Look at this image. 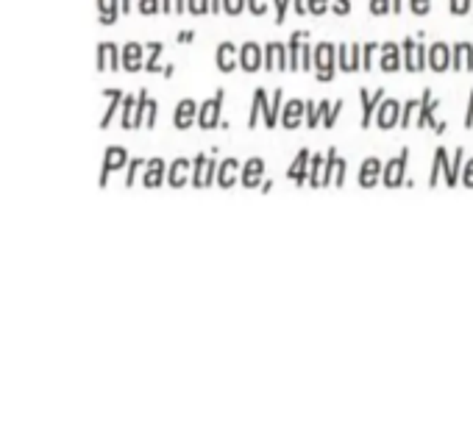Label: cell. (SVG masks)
Segmentation results:
<instances>
[{
	"mask_svg": "<svg viewBox=\"0 0 473 428\" xmlns=\"http://www.w3.org/2000/svg\"><path fill=\"white\" fill-rule=\"evenodd\" d=\"M315 78L328 84L337 76V47L331 42H317L315 45Z\"/></svg>",
	"mask_w": 473,
	"mask_h": 428,
	"instance_id": "1",
	"label": "cell"
},
{
	"mask_svg": "<svg viewBox=\"0 0 473 428\" xmlns=\"http://www.w3.org/2000/svg\"><path fill=\"white\" fill-rule=\"evenodd\" d=\"M401 50H403V69H407V73H421V69L429 67V56H426L429 47L423 45L421 36H407Z\"/></svg>",
	"mask_w": 473,
	"mask_h": 428,
	"instance_id": "2",
	"label": "cell"
},
{
	"mask_svg": "<svg viewBox=\"0 0 473 428\" xmlns=\"http://www.w3.org/2000/svg\"><path fill=\"white\" fill-rule=\"evenodd\" d=\"M223 103H226V89H218V92H215V98H209V100L200 103V106H198V125H200V128H207V131L226 125V122L220 120V114H223Z\"/></svg>",
	"mask_w": 473,
	"mask_h": 428,
	"instance_id": "3",
	"label": "cell"
},
{
	"mask_svg": "<svg viewBox=\"0 0 473 428\" xmlns=\"http://www.w3.org/2000/svg\"><path fill=\"white\" fill-rule=\"evenodd\" d=\"M407 162H410V148H403L395 159H390L381 170V184L387 189H398L403 186V175H407Z\"/></svg>",
	"mask_w": 473,
	"mask_h": 428,
	"instance_id": "4",
	"label": "cell"
},
{
	"mask_svg": "<svg viewBox=\"0 0 473 428\" xmlns=\"http://www.w3.org/2000/svg\"><path fill=\"white\" fill-rule=\"evenodd\" d=\"M362 67V45L351 42V45H337V69L340 73H357Z\"/></svg>",
	"mask_w": 473,
	"mask_h": 428,
	"instance_id": "5",
	"label": "cell"
},
{
	"mask_svg": "<svg viewBox=\"0 0 473 428\" xmlns=\"http://www.w3.org/2000/svg\"><path fill=\"white\" fill-rule=\"evenodd\" d=\"M373 125L379 131H390L395 125H401V103L392 100V98H384L381 106L376 109V117H373Z\"/></svg>",
	"mask_w": 473,
	"mask_h": 428,
	"instance_id": "6",
	"label": "cell"
},
{
	"mask_svg": "<svg viewBox=\"0 0 473 428\" xmlns=\"http://www.w3.org/2000/svg\"><path fill=\"white\" fill-rule=\"evenodd\" d=\"M437 109H440V100L432 95V89H423L421 92V109L415 114V125L418 128H437Z\"/></svg>",
	"mask_w": 473,
	"mask_h": 428,
	"instance_id": "7",
	"label": "cell"
},
{
	"mask_svg": "<svg viewBox=\"0 0 473 428\" xmlns=\"http://www.w3.org/2000/svg\"><path fill=\"white\" fill-rule=\"evenodd\" d=\"M264 69H282V73H287L290 69V50L287 45L282 42H267L264 45Z\"/></svg>",
	"mask_w": 473,
	"mask_h": 428,
	"instance_id": "8",
	"label": "cell"
},
{
	"mask_svg": "<svg viewBox=\"0 0 473 428\" xmlns=\"http://www.w3.org/2000/svg\"><path fill=\"white\" fill-rule=\"evenodd\" d=\"M304 114H306V100H287L282 106V117H279V125H284L287 131H295L298 125H304Z\"/></svg>",
	"mask_w": 473,
	"mask_h": 428,
	"instance_id": "9",
	"label": "cell"
},
{
	"mask_svg": "<svg viewBox=\"0 0 473 428\" xmlns=\"http://www.w3.org/2000/svg\"><path fill=\"white\" fill-rule=\"evenodd\" d=\"M215 64L220 73H234V69L240 67V47H234L231 42H220L218 50H215Z\"/></svg>",
	"mask_w": 473,
	"mask_h": 428,
	"instance_id": "10",
	"label": "cell"
},
{
	"mask_svg": "<svg viewBox=\"0 0 473 428\" xmlns=\"http://www.w3.org/2000/svg\"><path fill=\"white\" fill-rule=\"evenodd\" d=\"M384 89H376V92H368V89H359V100H362V128H370L373 125V117H376V109L381 106L384 100Z\"/></svg>",
	"mask_w": 473,
	"mask_h": 428,
	"instance_id": "11",
	"label": "cell"
},
{
	"mask_svg": "<svg viewBox=\"0 0 473 428\" xmlns=\"http://www.w3.org/2000/svg\"><path fill=\"white\" fill-rule=\"evenodd\" d=\"M426 56H429L432 73H445V69L451 67V45L448 42H432Z\"/></svg>",
	"mask_w": 473,
	"mask_h": 428,
	"instance_id": "12",
	"label": "cell"
},
{
	"mask_svg": "<svg viewBox=\"0 0 473 428\" xmlns=\"http://www.w3.org/2000/svg\"><path fill=\"white\" fill-rule=\"evenodd\" d=\"M264 64V47L256 42H245L240 47V67L245 73H256V69Z\"/></svg>",
	"mask_w": 473,
	"mask_h": 428,
	"instance_id": "13",
	"label": "cell"
},
{
	"mask_svg": "<svg viewBox=\"0 0 473 428\" xmlns=\"http://www.w3.org/2000/svg\"><path fill=\"white\" fill-rule=\"evenodd\" d=\"M309 159H312V153H309L306 148H301V151L295 153L293 164L287 167V178H290L295 186H306V178H309Z\"/></svg>",
	"mask_w": 473,
	"mask_h": 428,
	"instance_id": "14",
	"label": "cell"
},
{
	"mask_svg": "<svg viewBox=\"0 0 473 428\" xmlns=\"http://www.w3.org/2000/svg\"><path fill=\"white\" fill-rule=\"evenodd\" d=\"M451 69L454 73L473 69V45L470 42H454L451 45Z\"/></svg>",
	"mask_w": 473,
	"mask_h": 428,
	"instance_id": "15",
	"label": "cell"
},
{
	"mask_svg": "<svg viewBox=\"0 0 473 428\" xmlns=\"http://www.w3.org/2000/svg\"><path fill=\"white\" fill-rule=\"evenodd\" d=\"M262 173H264V159H248L245 164H242V173H240V184L245 186V189H256L259 184H262Z\"/></svg>",
	"mask_w": 473,
	"mask_h": 428,
	"instance_id": "16",
	"label": "cell"
},
{
	"mask_svg": "<svg viewBox=\"0 0 473 428\" xmlns=\"http://www.w3.org/2000/svg\"><path fill=\"white\" fill-rule=\"evenodd\" d=\"M401 67H403L401 45H395V42H384V45H381V73H398Z\"/></svg>",
	"mask_w": 473,
	"mask_h": 428,
	"instance_id": "17",
	"label": "cell"
},
{
	"mask_svg": "<svg viewBox=\"0 0 473 428\" xmlns=\"http://www.w3.org/2000/svg\"><path fill=\"white\" fill-rule=\"evenodd\" d=\"M381 162L376 159V156H370V159H365L362 162V167H359V175H357V181H359V186H365V189H373L376 184H379V178H381Z\"/></svg>",
	"mask_w": 473,
	"mask_h": 428,
	"instance_id": "18",
	"label": "cell"
},
{
	"mask_svg": "<svg viewBox=\"0 0 473 428\" xmlns=\"http://www.w3.org/2000/svg\"><path fill=\"white\" fill-rule=\"evenodd\" d=\"M282 106H284V92L276 89L273 98H270V103H264V109H262V122H264V128H276V125H279Z\"/></svg>",
	"mask_w": 473,
	"mask_h": 428,
	"instance_id": "19",
	"label": "cell"
},
{
	"mask_svg": "<svg viewBox=\"0 0 473 428\" xmlns=\"http://www.w3.org/2000/svg\"><path fill=\"white\" fill-rule=\"evenodd\" d=\"M240 170V162L237 159H223L220 164H218V175H215V184L218 186H223V189H231L234 184H240L237 178H234V173Z\"/></svg>",
	"mask_w": 473,
	"mask_h": 428,
	"instance_id": "20",
	"label": "cell"
},
{
	"mask_svg": "<svg viewBox=\"0 0 473 428\" xmlns=\"http://www.w3.org/2000/svg\"><path fill=\"white\" fill-rule=\"evenodd\" d=\"M176 128H181V131H187L192 122H198V103L195 100H181L178 103V109H176Z\"/></svg>",
	"mask_w": 473,
	"mask_h": 428,
	"instance_id": "21",
	"label": "cell"
},
{
	"mask_svg": "<svg viewBox=\"0 0 473 428\" xmlns=\"http://www.w3.org/2000/svg\"><path fill=\"white\" fill-rule=\"evenodd\" d=\"M331 109V100H320V103H315V100H306V114H304V125H309V128H315V125H323V117H326V111Z\"/></svg>",
	"mask_w": 473,
	"mask_h": 428,
	"instance_id": "22",
	"label": "cell"
},
{
	"mask_svg": "<svg viewBox=\"0 0 473 428\" xmlns=\"http://www.w3.org/2000/svg\"><path fill=\"white\" fill-rule=\"evenodd\" d=\"M309 34L306 31H293V36L287 39V50H290V69H301V47H304V39Z\"/></svg>",
	"mask_w": 473,
	"mask_h": 428,
	"instance_id": "23",
	"label": "cell"
},
{
	"mask_svg": "<svg viewBox=\"0 0 473 428\" xmlns=\"http://www.w3.org/2000/svg\"><path fill=\"white\" fill-rule=\"evenodd\" d=\"M264 103H267V89L259 87V89L253 92V103H251V111H248V128H256V125H259Z\"/></svg>",
	"mask_w": 473,
	"mask_h": 428,
	"instance_id": "24",
	"label": "cell"
},
{
	"mask_svg": "<svg viewBox=\"0 0 473 428\" xmlns=\"http://www.w3.org/2000/svg\"><path fill=\"white\" fill-rule=\"evenodd\" d=\"M323 164H326V156H320V153H315V156L309 159V178H306V186H312V189H320Z\"/></svg>",
	"mask_w": 473,
	"mask_h": 428,
	"instance_id": "25",
	"label": "cell"
},
{
	"mask_svg": "<svg viewBox=\"0 0 473 428\" xmlns=\"http://www.w3.org/2000/svg\"><path fill=\"white\" fill-rule=\"evenodd\" d=\"M445 162H448V151H445V148H437V151H434V162H432V173H429V186H437V184H440Z\"/></svg>",
	"mask_w": 473,
	"mask_h": 428,
	"instance_id": "26",
	"label": "cell"
},
{
	"mask_svg": "<svg viewBox=\"0 0 473 428\" xmlns=\"http://www.w3.org/2000/svg\"><path fill=\"white\" fill-rule=\"evenodd\" d=\"M189 164H192V162H187V159H176V162H173L170 175H167L170 186H184V184H187V170H189Z\"/></svg>",
	"mask_w": 473,
	"mask_h": 428,
	"instance_id": "27",
	"label": "cell"
},
{
	"mask_svg": "<svg viewBox=\"0 0 473 428\" xmlns=\"http://www.w3.org/2000/svg\"><path fill=\"white\" fill-rule=\"evenodd\" d=\"M337 148H328L326 151V164H323V178H320V186H331L334 181V170H337Z\"/></svg>",
	"mask_w": 473,
	"mask_h": 428,
	"instance_id": "28",
	"label": "cell"
},
{
	"mask_svg": "<svg viewBox=\"0 0 473 428\" xmlns=\"http://www.w3.org/2000/svg\"><path fill=\"white\" fill-rule=\"evenodd\" d=\"M462 167H465V151L456 148L454 156H451V175H448V186H456L459 178H462Z\"/></svg>",
	"mask_w": 473,
	"mask_h": 428,
	"instance_id": "29",
	"label": "cell"
},
{
	"mask_svg": "<svg viewBox=\"0 0 473 428\" xmlns=\"http://www.w3.org/2000/svg\"><path fill=\"white\" fill-rule=\"evenodd\" d=\"M207 162H209V159H207L204 153H198V156L192 159V170H195V173H192V186H198V189L204 186V175H207Z\"/></svg>",
	"mask_w": 473,
	"mask_h": 428,
	"instance_id": "30",
	"label": "cell"
},
{
	"mask_svg": "<svg viewBox=\"0 0 473 428\" xmlns=\"http://www.w3.org/2000/svg\"><path fill=\"white\" fill-rule=\"evenodd\" d=\"M418 109H421V98H418V100H407V103H403V109H401V125H403V128L415 122L412 117L418 114Z\"/></svg>",
	"mask_w": 473,
	"mask_h": 428,
	"instance_id": "31",
	"label": "cell"
},
{
	"mask_svg": "<svg viewBox=\"0 0 473 428\" xmlns=\"http://www.w3.org/2000/svg\"><path fill=\"white\" fill-rule=\"evenodd\" d=\"M162 175H165V164H162L159 159H154V162H151V170H148V175H145V186H159V184H162Z\"/></svg>",
	"mask_w": 473,
	"mask_h": 428,
	"instance_id": "32",
	"label": "cell"
},
{
	"mask_svg": "<svg viewBox=\"0 0 473 428\" xmlns=\"http://www.w3.org/2000/svg\"><path fill=\"white\" fill-rule=\"evenodd\" d=\"M140 61H143V47L140 45H128L125 47V64H128V69H137Z\"/></svg>",
	"mask_w": 473,
	"mask_h": 428,
	"instance_id": "33",
	"label": "cell"
},
{
	"mask_svg": "<svg viewBox=\"0 0 473 428\" xmlns=\"http://www.w3.org/2000/svg\"><path fill=\"white\" fill-rule=\"evenodd\" d=\"M448 12L456 17H465L473 12V0H448Z\"/></svg>",
	"mask_w": 473,
	"mask_h": 428,
	"instance_id": "34",
	"label": "cell"
},
{
	"mask_svg": "<svg viewBox=\"0 0 473 428\" xmlns=\"http://www.w3.org/2000/svg\"><path fill=\"white\" fill-rule=\"evenodd\" d=\"M381 50L379 42H365L362 45V69H373V53Z\"/></svg>",
	"mask_w": 473,
	"mask_h": 428,
	"instance_id": "35",
	"label": "cell"
},
{
	"mask_svg": "<svg viewBox=\"0 0 473 428\" xmlns=\"http://www.w3.org/2000/svg\"><path fill=\"white\" fill-rule=\"evenodd\" d=\"M370 14H373V17L392 14V0H370Z\"/></svg>",
	"mask_w": 473,
	"mask_h": 428,
	"instance_id": "36",
	"label": "cell"
},
{
	"mask_svg": "<svg viewBox=\"0 0 473 428\" xmlns=\"http://www.w3.org/2000/svg\"><path fill=\"white\" fill-rule=\"evenodd\" d=\"M245 9H248V0H223V12L231 14V17L242 14Z\"/></svg>",
	"mask_w": 473,
	"mask_h": 428,
	"instance_id": "37",
	"label": "cell"
},
{
	"mask_svg": "<svg viewBox=\"0 0 473 428\" xmlns=\"http://www.w3.org/2000/svg\"><path fill=\"white\" fill-rule=\"evenodd\" d=\"M340 111H343V100L331 103V109H328L326 117H323V128H334V122H337V117H340Z\"/></svg>",
	"mask_w": 473,
	"mask_h": 428,
	"instance_id": "38",
	"label": "cell"
},
{
	"mask_svg": "<svg viewBox=\"0 0 473 428\" xmlns=\"http://www.w3.org/2000/svg\"><path fill=\"white\" fill-rule=\"evenodd\" d=\"M326 12H331V9H328V0H306V14L320 17V14H326Z\"/></svg>",
	"mask_w": 473,
	"mask_h": 428,
	"instance_id": "39",
	"label": "cell"
},
{
	"mask_svg": "<svg viewBox=\"0 0 473 428\" xmlns=\"http://www.w3.org/2000/svg\"><path fill=\"white\" fill-rule=\"evenodd\" d=\"M328 9L337 17H346V14H351V0H328Z\"/></svg>",
	"mask_w": 473,
	"mask_h": 428,
	"instance_id": "40",
	"label": "cell"
},
{
	"mask_svg": "<svg viewBox=\"0 0 473 428\" xmlns=\"http://www.w3.org/2000/svg\"><path fill=\"white\" fill-rule=\"evenodd\" d=\"M410 12L418 17H426L432 12V0H410Z\"/></svg>",
	"mask_w": 473,
	"mask_h": 428,
	"instance_id": "41",
	"label": "cell"
},
{
	"mask_svg": "<svg viewBox=\"0 0 473 428\" xmlns=\"http://www.w3.org/2000/svg\"><path fill=\"white\" fill-rule=\"evenodd\" d=\"M290 3H293V0H273V6H276V25H284L287 12H290Z\"/></svg>",
	"mask_w": 473,
	"mask_h": 428,
	"instance_id": "42",
	"label": "cell"
},
{
	"mask_svg": "<svg viewBox=\"0 0 473 428\" xmlns=\"http://www.w3.org/2000/svg\"><path fill=\"white\" fill-rule=\"evenodd\" d=\"M346 173H348L346 159H337V170H334V181H331V186H343V184H346Z\"/></svg>",
	"mask_w": 473,
	"mask_h": 428,
	"instance_id": "43",
	"label": "cell"
},
{
	"mask_svg": "<svg viewBox=\"0 0 473 428\" xmlns=\"http://www.w3.org/2000/svg\"><path fill=\"white\" fill-rule=\"evenodd\" d=\"M459 184H462V186H467V189H473V159H467V162H465Z\"/></svg>",
	"mask_w": 473,
	"mask_h": 428,
	"instance_id": "44",
	"label": "cell"
},
{
	"mask_svg": "<svg viewBox=\"0 0 473 428\" xmlns=\"http://www.w3.org/2000/svg\"><path fill=\"white\" fill-rule=\"evenodd\" d=\"M162 12H176V14H184V12H187V0H165Z\"/></svg>",
	"mask_w": 473,
	"mask_h": 428,
	"instance_id": "45",
	"label": "cell"
},
{
	"mask_svg": "<svg viewBox=\"0 0 473 428\" xmlns=\"http://www.w3.org/2000/svg\"><path fill=\"white\" fill-rule=\"evenodd\" d=\"M248 12L262 17V14H267V3H264V0H248Z\"/></svg>",
	"mask_w": 473,
	"mask_h": 428,
	"instance_id": "46",
	"label": "cell"
},
{
	"mask_svg": "<svg viewBox=\"0 0 473 428\" xmlns=\"http://www.w3.org/2000/svg\"><path fill=\"white\" fill-rule=\"evenodd\" d=\"M218 164H220V162H207V175H204V186H212V184H215V175H218Z\"/></svg>",
	"mask_w": 473,
	"mask_h": 428,
	"instance_id": "47",
	"label": "cell"
},
{
	"mask_svg": "<svg viewBox=\"0 0 473 428\" xmlns=\"http://www.w3.org/2000/svg\"><path fill=\"white\" fill-rule=\"evenodd\" d=\"M187 12H192V14H209L200 0H187Z\"/></svg>",
	"mask_w": 473,
	"mask_h": 428,
	"instance_id": "48",
	"label": "cell"
},
{
	"mask_svg": "<svg viewBox=\"0 0 473 428\" xmlns=\"http://www.w3.org/2000/svg\"><path fill=\"white\" fill-rule=\"evenodd\" d=\"M465 128H473V89H470V100H467V111H465Z\"/></svg>",
	"mask_w": 473,
	"mask_h": 428,
	"instance_id": "49",
	"label": "cell"
},
{
	"mask_svg": "<svg viewBox=\"0 0 473 428\" xmlns=\"http://www.w3.org/2000/svg\"><path fill=\"white\" fill-rule=\"evenodd\" d=\"M145 14H156L159 12V3H156V0H143V6H140Z\"/></svg>",
	"mask_w": 473,
	"mask_h": 428,
	"instance_id": "50",
	"label": "cell"
},
{
	"mask_svg": "<svg viewBox=\"0 0 473 428\" xmlns=\"http://www.w3.org/2000/svg\"><path fill=\"white\" fill-rule=\"evenodd\" d=\"M295 3V14H306V0H293Z\"/></svg>",
	"mask_w": 473,
	"mask_h": 428,
	"instance_id": "51",
	"label": "cell"
},
{
	"mask_svg": "<svg viewBox=\"0 0 473 428\" xmlns=\"http://www.w3.org/2000/svg\"><path fill=\"white\" fill-rule=\"evenodd\" d=\"M192 39H195V34H192V31H181V34H178V42H184V45H187V42H192Z\"/></svg>",
	"mask_w": 473,
	"mask_h": 428,
	"instance_id": "52",
	"label": "cell"
},
{
	"mask_svg": "<svg viewBox=\"0 0 473 428\" xmlns=\"http://www.w3.org/2000/svg\"><path fill=\"white\" fill-rule=\"evenodd\" d=\"M403 12V0H392V14H401Z\"/></svg>",
	"mask_w": 473,
	"mask_h": 428,
	"instance_id": "53",
	"label": "cell"
},
{
	"mask_svg": "<svg viewBox=\"0 0 473 428\" xmlns=\"http://www.w3.org/2000/svg\"><path fill=\"white\" fill-rule=\"evenodd\" d=\"M223 12V0H212V14H220Z\"/></svg>",
	"mask_w": 473,
	"mask_h": 428,
	"instance_id": "54",
	"label": "cell"
}]
</instances>
